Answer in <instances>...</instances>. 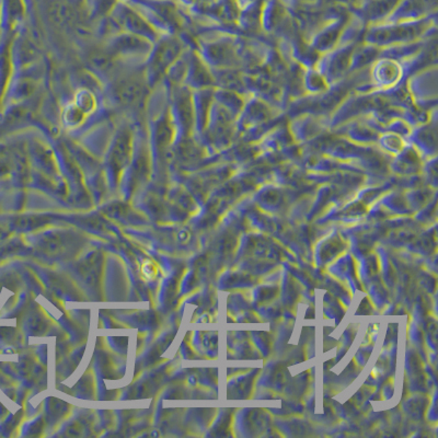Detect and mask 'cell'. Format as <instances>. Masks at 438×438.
<instances>
[{
    "instance_id": "obj_1",
    "label": "cell",
    "mask_w": 438,
    "mask_h": 438,
    "mask_svg": "<svg viewBox=\"0 0 438 438\" xmlns=\"http://www.w3.org/2000/svg\"><path fill=\"white\" fill-rule=\"evenodd\" d=\"M146 93L145 81L137 74L119 80L115 87V94L121 104L134 106L143 101Z\"/></svg>"
},
{
    "instance_id": "obj_2",
    "label": "cell",
    "mask_w": 438,
    "mask_h": 438,
    "mask_svg": "<svg viewBox=\"0 0 438 438\" xmlns=\"http://www.w3.org/2000/svg\"><path fill=\"white\" fill-rule=\"evenodd\" d=\"M130 148L132 146H130V133L124 130L117 137L110 155V166L115 171L121 170L122 168L126 167L130 161Z\"/></svg>"
},
{
    "instance_id": "obj_3",
    "label": "cell",
    "mask_w": 438,
    "mask_h": 438,
    "mask_svg": "<svg viewBox=\"0 0 438 438\" xmlns=\"http://www.w3.org/2000/svg\"><path fill=\"white\" fill-rule=\"evenodd\" d=\"M178 51L179 48L177 43L172 42V41H168V42L166 41V42L162 43L156 53H155L154 59H152L154 74L159 76V74L165 72L169 64L178 54Z\"/></svg>"
},
{
    "instance_id": "obj_4",
    "label": "cell",
    "mask_w": 438,
    "mask_h": 438,
    "mask_svg": "<svg viewBox=\"0 0 438 438\" xmlns=\"http://www.w3.org/2000/svg\"><path fill=\"white\" fill-rule=\"evenodd\" d=\"M146 43L139 40V37H123L117 41V48L119 52H128V53H137V52L145 51Z\"/></svg>"
},
{
    "instance_id": "obj_5",
    "label": "cell",
    "mask_w": 438,
    "mask_h": 438,
    "mask_svg": "<svg viewBox=\"0 0 438 438\" xmlns=\"http://www.w3.org/2000/svg\"><path fill=\"white\" fill-rule=\"evenodd\" d=\"M141 273L147 279H152L157 275V268L155 266V263L150 261H145L143 266H141Z\"/></svg>"
}]
</instances>
